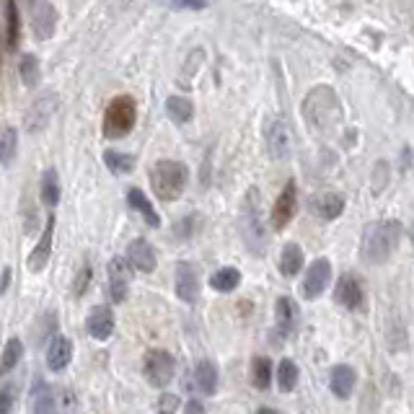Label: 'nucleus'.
Instances as JSON below:
<instances>
[{
	"label": "nucleus",
	"instance_id": "1",
	"mask_svg": "<svg viewBox=\"0 0 414 414\" xmlns=\"http://www.w3.org/2000/svg\"><path fill=\"white\" fill-rule=\"evenodd\" d=\"M402 241V225L396 220H378L365 228L362 236V259L368 265H383L389 262L396 246Z\"/></svg>",
	"mask_w": 414,
	"mask_h": 414
},
{
	"label": "nucleus",
	"instance_id": "2",
	"mask_svg": "<svg viewBox=\"0 0 414 414\" xmlns=\"http://www.w3.org/2000/svg\"><path fill=\"white\" fill-rule=\"evenodd\" d=\"M187 179H189V171L179 161H158L150 169V187L156 192V197L163 202L179 200L187 187Z\"/></svg>",
	"mask_w": 414,
	"mask_h": 414
},
{
	"label": "nucleus",
	"instance_id": "3",
	"mask_svg": "<svg viewBox=\"0 0 414 414\" xmlns=\"http://www.w3.org/2000/svg\"><path fill=\"white\" fill-rule=\"evenodd\" d=\"M135 117H138V109H135V101L130 96L112 99L107 114H104V135L112 140L125 138L130 130L135 127Z\"/></svg>",
	"mask_w": 414,
	"mask_h": 414
},
{
	"label": "nucleus",
	"instance_id": "4",
	"mask_svg": "<svg viewBox=\"0 0 414 414\" xmlns=\"http://www.w3.org/2000/svg\"><path fill=\"white\" fill-rule=\"evenodd\" d=\"M143 371H145V378H148L150 386L156 389H163L174 381V371H176V362L166 350H150L145 355V362H143Z\"/></svg>",
	"mask_w": 414,
	"mask_h": 414
},
{
	"label": "nucleus",
	"instance_id": "5",
	"mask_svg": "<svg viewBox=\"0 0 414 414\" xmlns=\"http://www.w3.org/2000/svg\"><path fill=\"white\" fill-rule=\"evenodd\" d=\"M54 109H57V96H54L52 91L42 94L37 101H32V107L26 109V119H23V122H26V130H29V132L44 130L50 125Z\"/></svg>",
	"mask_w": 414,
	"mask_h": 414
},
{
	"label": "nucleus",
	"instance_id": "6",
	"mask_svg": "<svg viewBox=\"0 0 414 414\" xmlns=\"http://www.w3.org/2000/svg\"><path fill=\"white\" fill-rule=\"evenodd\" d=\"M331 282V265L329 259H316L308 267L306 280H303V296L306 298H319Z\"/></svg>",
	"mask_w": 414,
	"mask_h": 414
},
{
	"label": "nucleus",
	"instance_id": "7",
	"mask_svg": "<svg viewBox=\"0 0 414 414\" xmlns=\"http://www.w3.org/2000/svg\"><path fill=\"white\" fill-rule=\"evenodd\" d=\"M296 202H298L296 181H287L285 189L280 192V197H277L275 207H272V225H275L277 231H282V228L293 220V215H296Z\"/></svg>",
	"mask_w": 414,
	"mask_h": 414
},
{
	"label": "nucleus",
	"instance_id": "8",
	"mask_svg": "<svg viewBox=\"0 0 414 414\" xmlns=\"http://www.w3.org/2000/svg\"><path fill=\"white\" fill-rule=\"evenodd\" d=\"M85 329H88V334H91L94 340H99V342L109 340L112 331H114V313H112V308L109 306L91 308L88 319H85Z\"/></svg>",
	"mask_w": 414,
	"mask_h": 414
},
{
	"label": "nucleus",
	"instance_id": "9",
	"mask_svg": "<svg viewBox=\"0 0 414 414\" xmlns=\"http://www.w3.org/2000/svg\"><path fill=\"white\" fill-rule=\"evenodd\" d=\"M176 296L184 303H194L197 296H200V277H197V269L189 262L176 265Z\"/></svg>",
	"mask_w": 414,
	"mask_h": 414
},
{
	"label": "nucleus",
	"instance_id": "10",
	"mask_svg": "<svg viewBox=\"0 0 414 414\" xmlns=\"http://www.w3.org/2000/svg\"><path fill=\"white\" fill-rule=\"evenodd\" d=\"M127 265L138 272H153L156 269V249L145 241V238H135L127 246Z\"/></svg>",
	"mask_w": 414,
	"mask_h": 414
},
{
	"label": "nucleus",
	"instance_id": "11",
	"mask_svg": "<svg viewBox=\"0 0 414 414\" xmlns=\"http://www.w3.org/2000/svg\"><path fill=\"white\" fill-rule=\"evenodd\" d=\"M267 148H269V156L277 161H282L290 156V132H287L285 122H269L267 127Z\"/></svg>",
	"mask_w": 414,
	"mask_h": 414
},
{
	"label": "nucleus",
	"instance_id": "12",
	"mask_svg": "<svg viewBox=\"0 0 414 414\" xmlns=\"http://www.w3.org/2000/svg\"><path fill=\"white\" fill-rule=\"evenodd\" d=\"M52 234H54V218H50V220H47V225H44V231H42V238L37 241L34 251L29 254V262H26L32 272H39V269H44V267H47V262H50V254H52Z\"/></svg>",
	"mask_w": 414,
	"mask_h": 414
},
{
	"label": "nucleus",
	"instance_id": "13",
	"mask_svg": "<svg viewBox=\"0 0 414 414\" xmlns=\"http://www.w3.org/2000/svg\"><path fill=\"white\" fill-rule=\"evenodd\" d=\"M130 290V265L125 259H112L109 262V293L114 300H125Z\"/></svg>",
	"mask_w": 414,
	"mask_h": 414
},
{
	"label": "nucleus",
	"instance_id": "14",
	"mask_svg": "<svg viewBox=\"0 0 414 414\" xmlns=\"http://www.w3.org/2000/svg\"><path fill=\"white\" fill-rule=\"evenodd\" d=\"M70 358H73V344H70V340L63 337V334L52 337L50 347H47V368L52 373L65 371L68 362H70Z\"/></svg>",
	"mask_w": 414,
	"mask_h": 414
},
{
	"label": "nucleus",
	"instance_id": "15",
	"mask_svg": "<svg viewBox=\"0 0 414 414\" xmlns=\"http://www.w3.org/2000/svg\"><path fill=\"white\" fill-rule=\"evenodd\" d=\"M334 300H337L340 306L350 308V311L360 308V303H362L360 282H358L352 275H342L340 282H337V287H334Z\"/></svg>",
	"mask_w": 414,
	"mask_h": 414
},
{
	"label": "nucleus",
	"instance_id": "16",
	"mask_svg": "<svg viewBox=\"0 0 414 414\" xmlns=\"http://www.w3.org/2000/svg\"><path fill=\"white\" fill-rule=\"evenodd\" d=\"M311 210L319 215L321 220H334L340 218L342 210H344V200L334 192H321L311 200Z\"/></svg>",
	"mask_w": 414,
	"mask_h": 414
},
{
	"label": "nucleus",
	"instance_id": "17",
	"mask_svg": "<svg viewBox=\"0 0 414 414\" xmlns=\"http://www.w3.org/2000/svg\"><path fill=\"white\" fill-rule=\"evenodd\" d=\"M329 386L337 399H350L352 391H355V371H352L350 365H337L331 371Z\"/></svg>",
	"mask_w": 414,
	"mask_h": 414
},
{
	"label": "nucleus",
	"instance_id": "18",
	"mask_svg": "<svg viewBox=\"0 0 414 414\" xmlns=\"http://www.w3.org/2000/svg\"><path fill=\"white\" fill-rule=\"evenodd\" d=\"M57 26V11H54L50 3H42L34 8V34L39 39H50Z\"/></svg>",
	"mask_w": 414,
	"mask_h": 414
},
{
	"label": "nucleus",
	"instance_id": "19",
	"mask_svg": "<svg viewBox=\"0 0 414 414\" xmlns=\"http://www.w3.org/2000/svg\"><path fill=\"white\" fill-rule=\"evenodd\" d=\"M127 202H130V207H132V210H138V213L145 218V223H148L150 228H158L161 218H158V213H156V207L150 205V200L145 197V192H140L138 187H135V189H130Z\"/></svg>",
	"mask_w": 414,
	"mask_h": 414
},
{
	"label": "nucleus",
	"instance_id": "20",
	"mask_svg": "<svg viewBox=\"0 0 414 414\" xmlns=\"http://www.w3.org/2000/svg\"><path fill=\"white\" fill-rule=\"evenodd\" d=\"M34 414H57V399L44 381L34 383Z\"/></svg>",
	"mask_w": 414,
	"mask_h": 414
},
{
	"label": "nucleus",
	"instance_id": "21",
	"mask_svg": "<svg viewBox=\"0 0 414 414\" xmlns=\"http://www.w3.org/2000/svg\"><path fill=\"white\" fill-rule=\"evenodd\" d=\"M300 267H303V249L298 244H285L280 254V272L285 277H293L300 272Z\"/></svg>",
	"mask_w": 414,
	"mask_h": 414
},
{
	"label": "nucleus",
	"instance_id": "22",
	"mask_svg": "<svg viewBox=\"0 0 414 414\" xmlns=\"http://www.w3.org/2000/svg\"><path fill=\"white\" fill-rule=\"evenodd\" d=\"M194 378H197V386H200L202 393L213 396L218 391V368H215V362L202 360L197 365V371H194Z\"/></svg>",
	"mask_w": 414,
	"mask_h": 414
},
{
	"label": "nucleus",
	"instance_id": "23",
	"mask_svg": "<svg viewBox=\"0 0 414 414\" xmlns=\"http://www.w3.org/2000/svg\"><path fill=\"white\" fill-rule=\"evenodd\" d=\"M238 282H241V272H238L236 267H223V269H218V272L210 277V285H213V290H218V293H231V290L238 287Z\"/></svg>",
	"mask_w": 414,
	"mask_h": 414
},
{
	"label": "nucleus",
	"instance_id": "24",
	"mask_svg": "<svg viewBox=\"0 0 414 414\" xmlns=\"http://www.w3.org/2000/svg\"><path fill=\"white\" fill-rule=\"evenodd\" d=\"M42 202L47 207H54L60 202V176L54 169H47L42 174Z\"/></svg>",
	"mask_w": 414,
	"mask_h": 414
},
{
	"label": "nucleus",
	"instance_id": "25",
	"mask_svg": "<svg viewBox=\"0 0 414 414\" xmlns=\"http://www.w3.org/2000/svg\"><path fill=\"white\" fill-rule=\"evenodd\" d=\"M166 112H169V117L176 122V125H184V122H189L192 114H194V107H192L189 99H181V96H171L169 101H166Z\"/></svg>",
	"mask_w": 414,
	"mask_h": 414
},
{
	"label": "nucleus",
	"instance_id": "26",
	"mask_svg": "<svg viewBox=\"0 0 414 414\" xmlns=\"http://www.w3.org/2000/svg\"><path fill=\"white\" fill-rule=\"evenodd\" d=\"M298 365L293 360H282L280 362V368H277V386H280V391H293L298 386Z\"/></svg>",
	"mask_w": 414,
	"mask_h": 414
},
{
	"label": "nucleus",
	"instance_id": "27",
	"mask_svg": "<svg viewBox=\"0 0 414 414\" xmlns=\"http://www.w3.org/2000/svg\"><path fill=\"white\" fill-rule=\"evenodd\" d=\"M277 329L287 334V331L293 329V324H296V306H293V300H287V298H280L277 300Z\"/></svg>",
	"mask_w": 414,
	"mask_h": 414
},
{
	"label": "nucleus",
	"instance_id": "28",
	"mask_svg": "<svg viewBox=\"0 0 414 414\" xmlns=\"http://www.w3.org/2000/svg\"><path fill=\"white\" fill-rule=\"evenodd\" d=\"M104 163L114 174H130V171L135 169V158L127 156V153H119V150H107L104 153Z\"/></svg>",
	"mask_w": 414,
	"mask_h": 414
},
{
	"label": "nucleus",
	"instance_id": "29",
	"mask_svg": "<svg viewBox=\"0 0 414 414\" xmlns=\"http://www.w3.org/2000/svg\"><path fill=\"white\" fill-rule=\"evenodd\" d=\"M21 355H23L21 340H8L6 350H3V358H0V375L13 371V368L19 365V360H21Z\"/></svg>",
	"mask_w": 414,
	"mask_h": 414
},
{
	"label": "nucleus",
	"instance_id": "30",
	"mask_svg": "<svg viewBox=\"0 0 414 414\" xmlns=\"http://www.w3.org/2000/svg\"><path fill=\"white\" fill-rule=\"evenodd\" d=\"M19 148V132L13 127H6L0 132V163H11Z\"/></svg>",
	"mask_w": 414,
	"mask_h": 414
},
{
	"label": "nucleus",
	"instance_id": "31",
	"mask_svg": "<svg viewBox=\"0 0 414 414\" xmlns=\"http://www.w3.org/2000/svg\"><path fill=\"white\" fill-rule=\"evenodd\" d=\"M251 381L256 389H267L272 383V362L267 358H254L251 362Z\"/></svg>",
	"mask_w": 414,
	"mask_h": 414
},
{
	"label": "nucleus",
	"instance_id": "32",
	"mask_svg": "<svg viewBox=\"0 0 414 414\" xmlns=\"http://www.w3.org/2000/svg\"><path fill=\"white\" fill-rule=\"evenodd\" d=\"M21 78L26 85L39 83V65H37V60H34L32 54H26L21 60Z\"/></svg>",
	"mask_w": 414,
	"mask_h": 414
},
{
	"label": "nucleus",
	"instance_id": "33",
	"mask_svg": "<svg viewBox=\"0 0 414 414\" xmlns=\"http://www.w3.org/2000/svg\"><path fill=\"white\" fill-rule=\"evenodd\" d=\"M13 389L11 386H6L3 391H0V414H11V409H13Z\"/></svg>",
	"mask_w": 414,
	"mask_h": 414
},
{
	"label": "nucleus",
	"instance_id": "34",
	"mask_svg": "<svg viewBox=\"0 0 414 414\" xmlns=\"http://www.w3.org/2000/svg\"><path fill=\"white\" fill-rule=\"evenodd\" d=\"M16 37H19V13L13 11V3L8 6V39L11 44H16Z\"/></svg>",
	"mask_w": 414,
	"mask_h": 414
},
{
	"label": "nucleus",
	"instance_id": "35",
	"mask_svg": "<svg viewBox=\"0 0 414 414\" xmlns=\"http://www.w3.org/2000/svg\"><path fill=\"white\" fill-rule=\"evenodd\" d=\"M171 8H202L205 0H169Z\"/></svg>",
	"mask_w": 414,
	"mask_h": 414
},
{
	"label": "nucleus",
	"instance_id": "36",
	"mask_svg": "<svg viewBox=\"0 0 414 414\" xmlns=\"http://www.w3.org/2000/svg\"><path fill=\"white\" fill-rule=\"evenodd\" d=\"M184 414H207V412H205L202 402H197V399H189V402L184 404Z\"/></svg>",
	"mask_w": 414,
	"mask_h": 414
},
{
	"label": "nucleus",
	"instance_id": "37",
	"mask_svg": "<svg viewBox=\"0 0 414 414\" xmlns=\"http://www.w3.org/2000/svg\"><path fill=\"white\" fill-rule=\"evenodd\" d=\"M161 404H163V409H166V412H163V414L174 412V409H176V406H179V402H176V396H171V393H166V396H163V399H161Z\"/></svg>",
	"mask_w": 414,
	"mask_h": 414
},
{
	"label": "nucleus",
	"instance_id": "38",
	"mask_svg": "<svg viewBox=\"0 0 414 414\" xmlns=\"http://www.w3.org/2000/svg\"><path fill=\"white\" fill-rule=\"evenodd\" d=\"M256 414H280V412H277V409H269V406H265V409H259Z\"/></svg>",
	"mask_w": 414,
	"mask_h": 414
},
{
	"label": "nucleus",
	"instance_id": "39",
	"mask_svg": "<svg viewBox=\"0 0 414 414\" xmlns=\"http://www.w3.org/2000/svg\"><path fill=\"white\" fill-rule=\"evenodd\" d=\"M412 238H414V228H412Z\"/></svg>",
	"mask_w": 414,
	"mask_h": 414
},
{
	"label": "nucleus",
	"instance_id": "40",
	"mask_svg": "<svg viewBox=\"0 0 414 414\" xmlns=\"http://www.w3.org/2000/svg\"><path fill=\"white\" fill-rule=\"evenodd\" d=\"M161 414H163V412H161Z\"/></svg>",
	"mask_w": 414,
	"mask_h": 414
}]
</instances>
